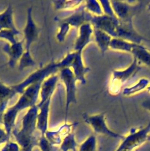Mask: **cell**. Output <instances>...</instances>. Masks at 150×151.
Instances as JSON below:
<instances>
[{"mask_svg": "<svg viewBox=\"0 0 150 151\" xmlns=\"http://www.w3.org/2000/svg\"><path fill=\"white\" fill-rule=\"evenodd\" d=\"M115 151H131V150H115Z\"/></svg>", "mask_w": 150, "mask_h": 151, "instance_id": "b9f144b4", "label": "cell"}, {"mask_svg": "<svg viewBox=\"0 0 150 151\" xmlns=\"http://www.w3.org/2000/svg\"><path fill=\"white\" fill-rule=\"evenodd\" d=\"M75 55V51L69 52L60 61L56 62L51 61L30 74L21 82L11 86L16 94H22L28 86L35 83H42L50 76L56 74L61 69L70 67Z\"/></svg>", "mask_w": 150, "mask_h": 151, "instance_id": "6da1fadb", "label": "cell"}, {"mask_svg": "<svg viewBox=\"0 0 150 151\" xmlns=\"http://www.w3.org/2000/svg\"><path fill=\"white\" fill-rule=\"evenodd\" d=\"M147 141H149V142H150V133H149V134H148V136Z\"/></svg>", "mask_w": 150, "mask_h": 151, "instance_id": "60d3db41", "label": "cell"}, {"mask_svg": "<svg viewBox=\"0 0 150 151\" xmlns=\"http://www.w3.org/2000/svg\"><path fill=\"white\" fill-rule=\"evenodd\" d=\"M136 44H137L131 42L118 38H112L109 45V48L114 50L125 51L131 53L132 50Z\"/></svg>", "mask_w": 150, "mask_h": 151, "instance_id": "603a6c76", "label": "cell"}, {"mask_svg": "<svg viewBox=\"0 0 150 151\" xmlns=\"http://www.w3.org/2000/svg\"><path fill=\"white\" fill-rule=\"evenodd\" d=\"M78 146L75 134L71 132L63 138L59 149L61 151H77Z\"/></svg>", "mask_w": 150, "mask_h": 151, "instance_id": "d4e9b609", "label": "cell"}, {"mask_svg": "<svg viewBox=\"0 0 150 151\" xmlns=\"http://www.w3.org/2000/svg\"><path fill=\"white\" fill-rule=\"evenodd\" d=\"M37 146L41 151H53L54 146L49 142L45 135H41L38 137Z\"/></svg>", "mask_w": 150, "mask_h": 151, "instance_id": "d6a6232c", "label": "cell"}, {"mask_svg": "<svg viewBox=\"0 0 150 151\" xmlns=\"http://www.w3.org/2000/svg\"><path fill=\"white\" fill-rule=\"evenodd\" d=\"M24 42V40H22L14 44L6 42L2 47V50L8 57V64L10 68H14L15 66L25 51L23 47Z\"/></svg>", "mask_w": 150, "mask_h": 151, "instance_id": "7c38bea8", "label": "cell"}, {"mask_svg": "<svg viewBox=\"0 0 150 151\" xmlns=\"http://www.w3.org/2000/svg\"><path fill=\"white\" fill-rule=\"evenodd\" d=\"M146 90L148 91V93H150V85H149V86L147 87V88H146Z\"/></svg>", "mask_w": 150, "mask_h": 151, "instance_id": "ab89813d", "label": "cell"}, {"mask_svg": "<svg viewBox=\"0 0 150 151\" xmlns=\"http://www.w3.org/2000/svg\"><path fill=\"white\" fill-rule=\"evenodd\" d=\"M23 32L24 35L25 50L30 51L31 45L37 40L39 32V30L33 19L32 6H29L27 9L26 21Z\"/></svg>", "mask_w": 150, "mask_h": 151, "instance_id": "8fae6325", "label": "cell"}, {"mask_svg": "<svg viewBox=\"0 0 150 151\" xmlns=\"http://www.w3.org/2000/svg\"><path fill=\"white\" fill-rule=\"evenodd\" d=\"M45 136L53 146H59L64 138L58 129L56 130H48L45 133Z\"/></svg>", "mask_w": 150, "mask_h": 151, "instance_id": "f546056e", "label": "cell"}, {"mask_svg": "<svg viewBox=\"0 0 150 151\" xmlns=\"http://www.w3.org/2000/svg\"><path fill=\"white\" fill-rule=\"evenodd\" d=\"M96 137L94 134H91L79 145L78 151H96Z\"/></svg>", "mask_w": 150, "mask_h": 151, "instance_id": "484cf974", "label": "cell"}, {"mask_svg": "<svg viewBox=\"0 0 150 151\" xmlns=\"http://www.w3.org/2000/svg\"><path fill=\"white\" fill-rule=\"evenodd\" d=\"M149 80L146 78H140L138 82L132 86L125 87L122 91V95L125 96H129L135 94L144 89H146L149 86Z\"/></svg>", "mask_w": 150, "mask_h": 151, "instance_id": "cb8c5ba5", "label": "cell"}, {"mask_svg": "<svg viewBox=\"0 0 150 151\" xmlns=\"http://www.w3.org/2000/svg\"><path fill=\"white\" fill-rule=\"evenodd\" d=\"M59 79L64 84L65 89V122H66L68 110L71 104H76V86L77 81L72 70L70 67H65L61 69L59 71Z\"/></svg>", "mask_w": 150, "mask_h": 151, "instance_id": "277c9868", "label": "cell"}, {"mask_svg": "<svg viewBox=\"0 0 150 151\" xmlns=\"http://www.w3.org/2000/svg\"><path fill=\"white\" fill-rule=\"evenodd\" d=\"M147 6H148V9L150 10V2H149V4H148V5Z\"/></svg>", "mask_w": 150, "mask_h": 151, "instance_id": "7bdbcfd3", "label": "cell"}, {"mask_svg": "<svg viewBox=\"0 0 150 151\" xmlns=\"http://www.w3.org/2000/svg\"><path fill=\"white\" fill-rule=\"evenodd\" d=\"M39 108L37 104L28 109L26 113L22 119L21 128L19 129L22 132L29 134H35L36 129L37 116Z\"/></svg>", "mask_w": 150, "mask_h": 151, "instance_id": "9a60e30c", "label": "cell"}, {"mask_svg": "<svg viewBox=\"0 0 150 151\" xmlns=\"http://www.w3.org/2000/svg\"><path fill=\"white\" fill-rule=\"evenodd\" d=\"M16 94L11 86H8L0 81V99L9 101Z\"/></svg>", "mask_w": 150, "mask_h": 151, "instance_id": "4dcf8cb0", "label": "cell"}, {"mask_svg": "<svg viewBox=\"0 0 150 151\" xmlns=\"http://www.w3.org/2000/svg\"><path fill=\"white\" fill-rule=\"evenodd\" d=\"M51 99L46 101L44 104L39 106L37 116L36 129L39 132L41 135H45L48 130V119L49 107Z\"/></svg>", "mask_w": 150, "mask_h": 151, "instance_id": "ac0fdd59", "label": "cell"}, {"mask_svg": "<svg viewBox=\"0 0 150 151\" xmlns=\"http://www.w3.org/2000/svg\"><path fill=\"white\" fill-rule=\"evenodd\" d=\"M99 2L101 5L104 14L110 16V17H116V15L114 13V11L113 10L111 1H99Z\"/></svg>", "mask_w": 150, "mask_h": 151, "instance_id": "e575fe53", "label": "cell"}, {"mask_svg": "<svg viewBox=\"0 0 150 151\" xmlns=\"http://www.w3.org/2000/svg\"><path fill=\"white\" fill-rule=\"evenodd\" d=\"M59 79V74H55L50 76L43 81L41 86L39 92L41 100L37 104V106L38 107L46 101L51 99Z\"/></svg>", "mask_w": 150, "mask_h": 151, "instance_id": "2e32d148", "label": "cell"}, {"mask_svg": "<svg viewBox=\"0 0 150 151\" xmlns=\"http://www.w3.org/2000/svg\"><path fill=\"white\" fill-rule=\"evenodd\" d=\"M8 100L0 99V124L2 123V119L3 115L7 109V104Z\"/></svg>", "mask_w": 150, "mask_h": 151, "instance_id": "74e56055", "label": "cell"}, {"mask_svg": "<svg viewBox=\"0 0 150 151\" xmlns=\"http://www.w3.org/2000/svg\"><path fill=\"white\" fill-rule=\"evenodd\" d=\"M131 54L133 55V58L136 60L139 65L145 64L150 66V52L148 48L141 44H136L132 50Z\"/></svg>", "mask_w": 150, "mask_h": 151, "instance_id": "7402d4cb", "label": "cell"}, {"mask_svg": "<svg viewBox=\"0 0 150 151\" xmlns=\"http://www.w3.org/2000/svg\"><path fill=\"white\" fill-rule=\"evenodd\" d=\"M116 17L122 21H132L133 17L139 13L145 6H148L149 1H110Z\"/></svg>", "mask_w": 150, "mask_h": 151, "instance_id": "7a4b0ae2", "label": "cell"}, {"mask_svg": "<svg viewBox=\"0 0 150 151\" xmlns=\"http://www.w3.org/2000/svg\"><path fill=\"white\" fill-rule=\"evenodd\" d=\"M141 106L145 109L150 111V99H146L141 103Z\"/></svg>", "mask_w": 150, "mask_h": 151, "instance_id": "f35d334b", "label": "cell"}, {"mask_svg": "<svg viewBox=\"0 0 150 151\" xmlns=\"http://www.w3.org/2000/svg\"><path fill=\"white\" fill-rule=\"evenodd\" d=\"M2 29L19 31L14 22L13 8L11 4L2 12L0 13V30Z\"/></svg>", "mask_w": 150, "mask_h": 151, "instance_id": "ffe728a7", "label": "cell"}, {"mask_svg": "<svg viewBox=\"0 0 150 151\" xmlns=\"http://www.w3.org/2000/svg\"><path fill=\"white\" fill-rule=\"evenodd\" d=\"M78 35L75 40L74 51L82 53L85 47L92 41L94 28L91 23H86L79 27Z\"/></svg>", "mask_w": 150, "mask_h": 151, "instance_id": "5bb4252c", "label": "cell"}, {"mask_svg": "<svg viewBox=\"0 0 150 151\" xmlns=\"http://www.w3.org/2000/svg\"><path fill=\"white\" fill-rule=\"evenodd\" d=\"M118 18L105 14L100 16L93 15L91 21L93 28L101 30L112 38L116 37V30L119 24Z\"/></svg>", "mask_w": 150, "mask_h": 151, "instance_id": "ba28073f", "label": "cell"}, {"mask_svg": "<svg viewBox=\"0 0 150 151\" xmlns=\"http://www.w3.org/2000/svg\"><path fill=\"white\" fill-rule=\"evenodd\" d=\"M93 34L95 41L99 48L102 55H104L109 48V45L112 37L106 32L95 28H94Z\"/></svg>", "mask_w": 150, "mask_h": 151, "instance_id": "44dd1931", "label": "cell"}, {"mask_svg": "<svg viewBox=\"0 0 150 151\" xmlns=\"http://www.w3.org/2000/svg\"><path fill=\"white\" fill-rule=\"evenodd\" d=\"M0 151H21V149L16 142L8 141L4 145Z\"/></svg>", "mask_w": 150, "mask_h": 151, "instance_id": "d590c367", "label": "cell"}, {"mask_svg": "<svg viewBox=\"0 0 150 151\" xmlns=\"http://www.w3.org/2000/svg\"><path fill=\"white\" fill-rule=\"evenodd\" d=\"M83 2L82 1H55L53 3L56 9H74Z\"/></svg>", "mask_w": 150, "mask_h": 151, "instance_id": "f1b7e54d", "label": "cell"}, {"mask_svg": "<svg viewBox=\"0 0 150 151\" xmlns=\"http://www.w3.org/2000/svg\"><path fill=\"white\" fill-rule=\"evenodd\" d=\"M18 113L19 112L11 106L6 109L3 115L2 123L4 125V129L9 137H11L12 130L15 128L16 119Z\"/></svg>", "mask_w": 150, "mask_h": 151, "instance_id": "d6986e66", "label": "cell"}, {"mask_svg": "<svg viewBox=\"0 0 150 151\" xmlns=\"http://www.w3.org/2000/svg\"><path fill=\"white\" fill-rule=\"evenodd\" d=\"M82 117L84 121L89 125L93 131L96 134H101L110 137L120 139L121 140L123 139L125 136L109 128L106 123L105 113H101L92 115L84 113Z\"/></svg>", "mask_w": 150, "mask_h": 151, "instance_id": "8992f818", "label": "cell"}, {"mask_svg": "<svg viewBox=\"0 0 150 151\" xmlns=\"http://www.w3.org/2000/svg\"><path fill=\"white\" fill-rule=\"evenodd\" d=\"M15 142L19 145L21 151H32L35 146H37L38 137L35 134H29L22 132L20 130L14 129L12 132Z\"/></svg>", "mask_w": 150, "mask_h": 151, "instance_id": "4fadbf2b", "label": "cell"}, {"mask_svg": "<svg viewBox=\"0 0 150 151\" xmlns=\"http://www.w3.org/2000/svg\"><path fill=\"white\" fill-rule=\"evenodd\" d=\"M70 25L65 22H59V31L56 34L57 40L61 42L65 40L66 35L70 29Z\"/></svg>", "mask_w": 150, "mask_h": 151, "instance_id": "836d02e7", "label": "cell"}, {"mask_svg": "<svg viewBox=\"0 0 150 151\" xmlns=\"http://www.w3.org/2000/svg\"><path fill=\"white\" fill-rule=\"evenodd\" d=\"M116 30V37L137 44L146 38L140 35L134 28L132 21H122L119 20Z\"/></svg>", "mask_w": 150, "mask_h": 151, "instance_id": "30bf717a", "label": "cell"}, {"mask_svg": "<svg viewBox=\"0 0 150 151\" xmlns=\"http://www.w3.org/2000/svg\"><path fill=\"white\" fill-rule=\"evenodd\" d=\"M148 50H149V52H150V49H149V48H148Z\"/></svg>", "mask_w": 150, "mask_h": 151, "instance_id": "ee69618b", "label": "cell"}, {"mask_svg": "<svg viewBox=\"0 0 150 151\" xmlns=\"http://www.w3.org/2000/svg\"><path fill=\"white\" fill-rule=\"evenodd\" d=\"M36 65V62L32 58L30 51H26L24 52L22 57L18 62V69L20 71L24 70L28 67H34Z\"/></svg>", "mask_w": 150, "mask_h": 151, "instance_id": "4316f807", "label": "cell"}, {"mask_svg": "<svg viewBox=\"0 0 150 151\" xmlns=\"http://www.w3.org/2000/svg\"><path fill=\"white\" fill-rule=\"evenodd\" d=\"M92 17L93 15L85 9L84 1L79 6L72 9V12L69 15L59 21V22H65L70 26L79 28L84 24L91 23Z\"/></svg>", "mask_w": 150, "mask_h": 151, "instance_id": "9c48e42d", "label": "cell"}, {"mask_svg": "<svg viewBox=\"0 0 150 151\" xmlns=\"http://www.w3.org/2000/svg\"><path fill=\"white\" fill-rule=\"evenodd\" d=\"M42 83H37L28 86L21 94L19 99L12 107L19 112L36 105Z\"/></svg>", "mask_w": 150, "mask_h": 151, "instance_id": "52a82bcc", "label": "cell"}, {"mask_svg": "<svg viewBox=\"0 0 150 151\" xmlns=\"http://www.w3.org/2000/svg\"><path fill=\"white\" fill-rule=\"evenodd\" d=\"M85 9L93 15L100 16L104 14L103 10L99 1L88 0L85 1Z\"/></svg>", "mask_w": 150, "mask_h": 151, "instance_id": "83f0119b", "label": "cell"}, {"mask_svg": "<svg viewBox=\"0 0 150 151\" xmlns=\"http://www.w3.org/2000/svg\"><path fill=\"white\" fill-rule=\"evenodd\" d=\"M70 68L72 70L76 80L80 81L83 85L85 84V75L89 71L90 68L84 65L82 53L75 52V55L71 64Z\"/></svg>", "mask_w": 150, "mask_h": 151, "instance_id": "e0dca14e", "label": "cell"}, {"mask_svg": "<svg viewBox=\"0 0 150 151\" xmlns=\"http://www.w3.org/2000/svg\"><path fill=\"white\" fill-rule=\"evenodd\" d=\"M18 35H21L19 31H15L10 29L0 30V38L7 40L10 44H14L18 41L15 37Z\"/></svg>", "mask_w": 150, "mask_h": 151, "instance_id": "1f68e13d", "label": "cell"}, {"mask_svg": "<svg viewBox=\"0 0 150 151\" xmlns=\"http://www.w3.org/2000/svg\"><path fill=\"white\" fill-rule=\"evenodd\" d=\"M141 67L136 60L133 58L132 63L125 69L122 70H113L111 79L108 86V92L111 95L119 93L123 84L133 77Z\"/></svg>", "mask_w": 150, "mask_h": 151, "instance_id": "3957f363", "label": "cell"}, {"mask_svg": "<svg viewBox=\"0 0 150 151\" xmlns=\"http://www.w3.org/2000/svg\"><path fill=\"white\" fill-rule=\"evenodd\" d=\"M9 139L10 137L7 134L5 129L0 126V145L9 141Z\"/></svg>", "mask_w": 150, "mask_h": 151, "instance_id": "8d00e7d4", "label": "cell"}, {"mask_svg": "<svg viewBox=\"0 0 150 151\" xmlns=\"http://www.w3.org/2000/svg\"><path fill=\"white\" fill-rule=\"evenodd\" d=\"M150 133V121L147 125L140 129H132L126 136L122 139L118 147L116 150H128L132 151L133 149L141 146L147 141V138Z\"/></svg>", "mask_w": 150, "mask_h": 151, "instance_id": "5b68a950", "label": "cell"}]
</instances>
